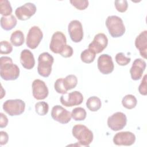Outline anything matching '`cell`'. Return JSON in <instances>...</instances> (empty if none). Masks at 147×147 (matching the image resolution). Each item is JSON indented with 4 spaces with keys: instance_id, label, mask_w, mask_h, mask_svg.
<instances>
[{
    "instance_id": "obj_22",
    "label": "cell",
    "mask_w": 147,
    "mask_h": 147,
    "mask_svg": "<svg viewBox=\"0 0 147 147\" xmlns=\"http://www.w3.org/2000/svg\"><path fill=\"white\" fill-rule=\"evenodd\" d=\"M86 106L91 111H97L100 109L102 102L98 97L92 96L88 98L86 102Z\"/></svg>"
},
{
    "instance_id": "obj_24",
    "label": "cell",
    "mask_w": 147,
    "mask_h": 147,
    "mask_svg": "<svg viewBox=\"0 0 147 147\" xmlns=\"http://www.w3.org/2000/svg\"><path fill=\"white\" fill-rule=\"evenodd\" d=\"M77 84L78 79L74 75H68L63 79V84L67 91L74 88Z\"/></svg>"
},
{
    "instance_id": "obj_11",
    "label": "cell",
    "mask_w": 147,
    "mask_h": 147,
    "mask_svg": "<svg viewBox=\"0 0 147 147\" xmlns=\"http://www.w3.org/2000/svg\"><path fill=\"white\" fill-rule=\"evenodd\" d=\"M68 31L71 40L74 42H80L83 38L82 23L76 20L71 21L68 26Z\"/></svg>"
},
{
    "instance_id": "obj_14",
    "label": "cell",
    "mask_w": 147,
    "mask_h": 147,
    "mask_svg": "<svg viewBox=\"0 0 147 147\" xmlns=\"http://www.w3.org/2000/svg\"><path fill=\"white\" fill-rule=\"evenodd\" d=\"M32 87L33 96L36 99L43 100L48 96V88L44 81L40 79H35L32 84Z\"/></svg>"
},
{
    "instance_id": "obj_23",
    "label": "cell",
    "mask_w": 147,
    "mask_h": 147,
    "mask_svg": "<svg viewBox=\"0 0 147 147\" xmlns=\"http://www.w3.org/2000/svg\"><path fill=\"white\" fill-rule=\"evenodd\" d=\"M137 103L136 98L131 94L125 95L122 100V104L124 107L127 109H132L134 108Z\"/></svg>"
},
{
    "instance_id": "obj_12",
    "label": "cell",
    "mask_w": 147,
    "mask_h": 147,
    "mask_svg": "<svg viewBox=\"0 0 147 147\" xmlns=\"http://www.w3.org/2000/svg\"><path fill=\"white\" fill-rule=\"evenodd\" d=\"M36 5L31 2L25 3L21 6L17 7L15 10V14L18 20L25 21L33 16L36 11Z\"/></svg>"
},
{
    "instance_id": "obj_25",
    "label": "cell",
    "mask_w": 147,
    "mask_h": 147,
    "mask_svg": "<svg viewBox=\"0 0 147 147\" xmlns=\"http://www.w3.org/2000/svg\"><path fill=\"white\" fill-rule=\"evenodd\" d=\"M87 113L85 109L81 107L74 109L71 112V117L76 121H83L86 118Z\"/></svg>"
},
{
    "instance_id": "obj_27",
    "label": "cell",
    "mask_w": 147,
    "mask_h": 147,
    "mask_svg": "<svg viewBox=\"0 0 147 147\" xmlns=\"http://www.w3.org/2000/svg\"><path fill=\"white\" fill-rule=\"evenodd\" d=\"M12 7L7 0H0V13L3 16H8L12 13Z\"/></svg>"
},
{
    "instance_id": "obj_2",
    "label": "cell",
    "mask_w": 147,
    "mask_h": 147,
    "mask_svg": "<svg viewBox=\"0 0 147 147\" xmlns=\"http://www.w3.org/2000/svg\"><path fill=\"white\" fill-rule=\"evenodd\" d=\"M73 136L78 141L79 145L89 146L94 138L93 133L87 126L83 125H76L72 130Z\"/></svg>"
},
{
    "instance_id": "obj_5",
    "label": "cell",
    "mask_w": 147,
    "mask_h": 147,
    "mask_svg": "<svg viewBox=\"0 0 147 147\" xmlns=\"http://www.w3.org/2000/svg\"><path fill=\"white\" fill-rule=\"evenodd\" d=\"M3 110L10 116L20 115L25 109V102L20 99H8L3 103Z\"/></svg>"
},
{
    "instance_id": "obj_15",
    "label": "cell",
    "mask_w": 147,
    "mask_h": 147,
    "mask_svg": "<svg viewBox=\"0 0 147 147\" xmlns=\"http://www.w3.org/2000/svg\"><path fill=\"white\" fill-rule=\"evenodd\" d=\"M107 36L104 33H99L94 36L92 41L88 45V49L97 54L102 52L107 47Z\"/></svg>"
},
{
    "instance_id": "obj_13",
    "label": "cell",
    "mask_w": 147,
    "mask_h": 147,
    "mask_svg": "<svg viewBox=\"0 0 147 147\" xmlns=\"http://www.w3.org/2000/svg\"><path fill=\"white\" fill-rule=\"evenodd\" d=\"M97 65L99 71L103 75L111 73L114 68L112 57L108 54H102L99 56Z\"/></svg>"
},
{
    "instance_id": "obj_4",
    "label": "cell",
    "mask_w": 147,
    "mask_h": 147,
    "mask_svg": "<svg viewBox=\"0 0 147 147\" xmlns=\"http://www.w3.org/2000/svg\"><path fill=\"white\" fill-rule=\"evenodd\" d=\"M53 61V57L48 52L41 53L38 57V74L42 77H48L52 72V66Z\"/></svg>"
},
{
    "instance_id": "obj_7",
    "label": "cell",
    "mask_w": 147,
    "mask_h": 147,
    "mask_svg": "<svg viewBox=\"0 0 147 147\" xmlns=\"http://www.w3.org/2000/svg\"><path fill=\"white\" fill-rule=\"evenodd\" d=\"M43 37L42 30L38 26H33L31 27L27 34L26 44L30 49H36Z\"/></svg>"
},
{
    "instance_id": "obj_21",
    "label": "cell",
    "mask_w": 147,
    "mask_h": 147,
    "mask_svg": "<svg viewBox=\"0 0 147 147\" xmlns=\"http://www.w3.org/2000/svg\"><path fill=\"white\" fill-rule=\"evenodd\" d=\"M10 40L12 45L14 47H20L25 41L24 34L21 30H17L11 33Z\"/></svg>"
},
{
    "instance_id": "obj_6",
    "label": "cell",
    "mask_w": 147,
    "mask_h": 147,
    "mask_svg": "<svg viewBox=\"0 0 147 147\" xmlns=\"http://www.w3.org/2000/svg\"><path fill=\"white\" fill-rule=\"evenodd\" d=\"M67 45V39L65 36L61 32H55L51 38L49 49L54 53L60 54Z\"/></svg>"
},
{
    "instance_id": "obj_19",
    "label": "cell",
    "mask_w": 147,
    "mask_h": 147,
    "mask_svg": "<svg viewBox=\"0 0 147 147\" xmlns=\"http://www.w3.org/2000/svg\"><path fill=\"white\" fill-rule=\"evenodd\" d=\"M20 62L25 69H32L35 65V60L32 52L26 49L22 50L20 54Z\"/></svg>"
},
{
    "instance_id": "obj_34",
    "label": "cell",
    "mask_w": 147,
    "mask_h": 147,
    "mask_svg": "<svg viewBox=\"0 0 147 147\" xmlns=\"http://www.w3.org/2000/svg\"><path fill=\"white\" fill-rule=\"evenodd\" d=\"M138 91L140 94L142 95H146L147 87H146V75H145L141 80V82L138 87Z\"/></svg>"
},
{
    "instance_id": "obj_30",
    "label": "cell",
    "mask_w": 147,
    "mask_h": 147,
    "mask_svg": "<svg viewBox=\"0 0 147 147\" xmlns=\"http://www.w3.org/2000/svg\"><path fill=\"white\" fill-rule=\"evenodd\" d=\"M69 2L79 10H85L88 6L89 2L87 0H71Z\"/></svg>"
},
{
    "instance_id": "obj_29",
    "label": "cell",
    "mask_w": 147,
    "mask_h": 147,
    "mask_svg": "<svg viewBox=\"0 0 147 147\" xmlns=\"http://www.w3.org/2000/svg\"><path fill=\"white\" fill-rule=\"evenodd\" d=\"M115 60L117 63L121 66L127 65L131 61V59L130 57H126L122 52L118 53L115 55Z\"/></svg>"
},
{
    "instance_id": "obj_37",
    "label": "cell",
    "mask_w": 147,
    "mask_h": 147,
    "mask_svg": "<svg viewBox=\"0 0 147 147\" xmlns=\"http://www.w3.org/2000/svg\"><path fill=\"white\" fill-rule=\"evenodd\" d=\"M0 116H1L0 127L1 128L5 127L8 124V118L6 116V115L2 113H0Z\"/></svg>"
},
{
    "instance_id": "obj_9",
    "label": "cell",
    "mask_w": 147,
    "mask_h": 147,
    "mask_svg": "<svg viewBox=\"0 0 147 147\" xmlns=\"http://www.w3.org/2000/svg\"><path fill=\"white\" fill-rule=\"evenodd\" d=\"M60 100L63 106L72 107L80 105L83 101V96L80 92L74 91L67 95L63 94L60 98Z\"/></svg>"
},
{
    "instance_id": "obj_16",
    "label": "cell",
    "mask_w": 147,
    "mask_h": 147,
    "mask_svg": "<svg viewBox=\"0 0 147 147\" xmlns=\"http://www.w3.org/2000/svg\"><path fill=\"white\" fill-rule=\"evenodd\" d=\"M136 141V136L130 131H121L116 133L113 137V142L116 145L130 146Z\"/></svg>"
},
{
    "instance_id": "obj_3",
    "label": "cell",
    "mask_w": 147,
    "mask_h": 147,
    "mask_svg": "<svg viewBox=\"0 0 147 147\" xmlns=\"http://www.w3.org/2000/svg\"><path fill=\"white\" fill-rule=\"evenodd\" d=\"M106 26L109 34L114 38L121 37L125 32V27L122 20L117 16L107 17L106 20Z\"/></svg>"
},
{
    "instance_id": "obj_18",
    "label": "cell",
    "mask_w": 147,
    "mask_h": 147,
    "mask_svg": "<svg viewBox=\"0 0 147 147\" xmlns=\"http://www.w3.org/2000/svg\"><path fill=\"white\" fill-rule=\"evenodd\" d=\"M135 46L139 51L140 55L146 59L147 52V30L141 32L135 40Z\"/></svg>"
},
{
    "instance_id": "obj_17",
    "label": "cell",
    "mask_w": 147,
    "mask_h": 147,
    "mask_svg": "<svg viewBox=\"0 0 147 147\" xmlns=\"http://www.w3.org/2000/svg\"><path fill=\"white\" fill-rule=\"evenodd\" d=\"M146 65V62L142 59L138 58L134 60L130 69L131 78L133 80H138L141 78Z\"/></svg>"
},
{
    "instance_id": "obj_28",
    "label": "cell",
    "mask_w": 147,
    "mask_h": 147,
    "mask_svg": "<svg viewBox=\"0 0 147 147\" xmlns=\"http://www.w3.org/2000/svg\"><path fill=\"white\" fill-rule=\"evenodd\" d=\"M49 110L48 104L44 101L37 102L35 104V111L36 113L41 116L46 115Z\"/></svg>"
},
{
    "instance_id": "obj_32",
    "label": "cell",
    "mask_w": 147,
    "mask_h": 147,
    "mask_svg": "<svg viewBox=\"0 0 147 147\" xmlns=\"http://www.w3.org/2000/svg\"><path fill=\"white\" fill-rule=\"evenodd\" d=\"M54 88L55 91L61 94H65L67 93V91L65 88L63 84V78L57 79L54 84Z\"/></svg>"
},
{
    "instance_id": "obj_31",
    "label": "cell",
    "mask_w": 147,
    "mask_h": 147,
    "mask_svg": "<svg viewBox=\"0 0 147 147\" xmlns=\"http://www.w3.org/2000/svg\"><path fill=\"white\" fill-rule=\"evenodd\" d=\"M13 51L11 44L7 41H2L0 45V53L7 55Z\"/></svg>"
},
{
    "instance_id": "obj_10",
    "label": "cell",
    "mask_w": 147,
    "mask_h": 147,
    "mask_svg": "<svg viewBox=\"0 0 147 147\" xmlns=\"http://www.w3.org/2000/svg\"><path fill=\"white\" fill-rule=\"evenodd\" d=\"M51 117L55 121L61 124L68 123L72 118L71 112L60 105H55L52 107Z\"/></svg>"
},
{
    "instance_id": "obj_20",
    "label": "cell",
    "mask_w": 147,
    "mask_h": 147,
    "mask_svg": "<svg viewBox=\"0 0 147 147\" xmlns=\"http://www.w3.org/2000/svg\"><path fill=\"white\" fill-rule=\"evenodd\" d=\"M1 26L5 30H10L14 28L17 23L15 16L11 14L8 16H2L1 18Z\"/></svg>"
},
{
    "instance_id": "obj_33",
    "label": "cell",
    "mask_w": 147,
    "mask_h": 147,
    "mask_svg": "<svg viewBox=\"0 0 147 147\" xmlns=\"http://www.w3.org/2000/svg\"><path fill=\"white\" fill-rule=\"evenodd\" d=\"M114 4L117 10L119 12L124 13L127 9L128 3L126 0H117L115 1Z\"/></svg>"
},
{
    "instance_id": "obj_1",
    "label": "cell",
    "mask_w": 147,
    "mask_h": 147,
    "mask_svg": "<svg viewBox=\"0 0 147 147\" xmlns=\"http://www.w3.org/2000/svg\"><path fill=\"white\" fill-rule=\"evenodd\" d=\"M0 75L5 80H16L20 75V68L13 63L11 57L2 56L0 58Z\"/></svg>"
},
{
    "instance_id": "obj_8",
    "label": "cell",
    "mask_w": 147,
    "mask_h": 147,
    "mask_svg": "<svg viewBox=\"0 0 147 147\" xmlns=\"http://www.w3.org/2000/svg\"><path fill=\"white\" fill-rule=\"evenodd\" d=\"M127 123L126 115L122 112H116L107 119V125L113 131H118L123 129Z\"/></svg>"
},
{
    "instance_id": "obj_26",
    "label": "cell",
    "mask_w": 147,
    "mask_h": 147,
    "mask_svg": "<svg viewBox=\"0 0 147 147\" xmlns=\"http://www.w3.org/2000/svg\"><path fill=\"white\" fill-rule=\"evenodd\" d=\"M96 53L90 49H86L80 54V59L83 63L90 64L94 61Z\"/></svg>"
},
{
    "instance_id": "obj_35",
    "label": "cell",
    "mask_w": 147,
    "mask_h": 147,
    "mask_svg": "<svg viewBox=\"0 0 147 147\" xmlns=\"http://www.w3.org/2000/svg\"><path fill=\"white\" fill-rule=\"evenodd\" d=\"M74 53V50L73 48L68 45H67L64 49L60 53V55L63 56V57H70L72 56Z\"/></svg>"
},
{
    "instance_id": "obj_36",
    "label": "cell",
    "mask_w": 147,
    "mask_h": 147,
    "mask_svg": "<svg viewBox=\"0 0 147 147\" xmlns=\"http://www.w3.org/2000/svg\"><path fill=\"white\" fill-rule=\"evenodd\" d=\"M0 135H1L0 144L1 146H2L7 143L9 140V136L7 133L5 131H1Z\"/></svg>"
}]
</instances>
